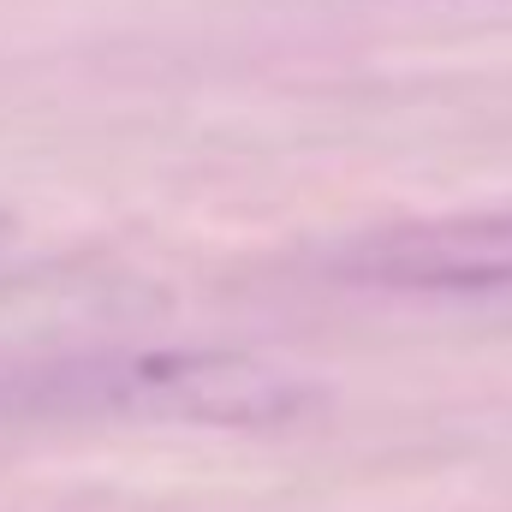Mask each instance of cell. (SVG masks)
Instances as JSON below:
<instances>
[{"instance_id": "6da1fadb", "label": "cell", "mask_w": 512, "mask_h": 512, "mask_svg": "<svg viewBox=\"0 0 512 512\" xmlns=\"http://www.w3.org/2000/svg\"><path fill=\"white\" fill-rule=\"evenodd\" d=\"M30 405L90 411L126 423H179V429H292L322 405V387L292 364H274L239 346H102L60 370Z\"/></svg>"}, {"instance_id": "7a4b0ae2", "label": "cell", "mask_w": 512, "mask_h": 512, "mask_svg": "<svg viewBox=\"0 0 512 512\" xmlns=\"http://www.w3.org/2000/svg\"><path fill=\"white\" fill-rule=\"evenodd\" d=\"M120 286L84 274L0 280V399L30 405L60 370L114 346Z\"/></svg>"}, {"instance_id": "3957f363", "label": "cell", "mask_w": 512, "mask_h": 512, "mask_svg": "<svg viewBox=\"0 0 512 512\" xmlns=\"http://www.w3.org/2000/svg\"><path fill=\"white\" fill-rule=\"evenodd\" d=\"M334 268L387 292H512V209L382 227L352 239Z\"/></svg>"}, {"instance_id": "277c9868", "label": "cell", "mask_w": 512, "mask_h": 512, "mask_svg": "<svg viewBox=\"0 0 512 512\" xmlns=\"http://www.w3.org/2000/svg\"><path fill=\"white\" fill-rule=\"evenodd\" d=\"M6 239H12V221H6V215H0V251H6Z\"/></svg>"}]
</instances>
